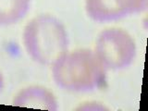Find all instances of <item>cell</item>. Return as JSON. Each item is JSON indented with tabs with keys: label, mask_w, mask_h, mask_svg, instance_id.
I'll return each mask as SVG.
<instances>
[{
	"label": "cell",
	"mask_w": 148,
	"mask_h": 111,
	"mask_svg": "<svg viewBox=\"0 0 148 111\" xmlns=\"http://www.w3.org/2000/svg\"><path fill=\"white\" fill-rule=\"evenodd\" d=\"M52 76L63 90L87 92L105 84L106 69L95 51L78 49L65 53L52 65Z\"/></svg>",
	"instance_id": "obj_1"
},
{
	"label": "cell",
	"mask_w": 148,
	"mask_h": 111,
	"mask_svg": "<svg viewBox=\"0 0 148 111\" xmlns=\"http://www.w3.org/2000/svg\"><path fill=\"white\" fill-rule=\"evenodd\" d=\"M23 45L32 60L52 65L68 52L69 37L63 23L49 14H41L27 23L22 34Z\"/></svg>",
	"instance_id": "obj_2"
},
{
	"label": "cell",
	"mask_w": 148,
	"mask_h": 111,
	"mask_svg": "<svg viewBox=\"0 0 148 111\" xmlns=\"http://www.w3.org/2000/svg\"><path fill=\"white\" fill-rule=\"evenodd\" d=\"M136 44L131 34L119 28L100 32L95 53L108 71H120L131 65L136 57Z\"/></svg>",
	"instance_id": "obj_3"
},
{
	"label": "cell",
	"mask_w": 148,
	"mask_h": 111,
	"mask_svg": "<svg viewBox=\"0 0 148 111\" xmlns=\"http://www.w3.org/2000/svg\"><path fill=\"white\" fill-rule=\"evenodd\" d=\"M148 0H85V10L94 21L104 23L121 20L146 10Z\"/></svg>",
	"instance_id": "obj_4"
},
{
	"label": "cell",
	"mask_w": 148,
	"mask_h": 111,
	"mask_svg": "<svg viewBox=\"0 0 148 111\" xmlns=\"http://www.w3.org/2000/svg\"><path fill=\"white\" fill-rule=\"evenodd\" d=\"M12 105L20 108L48 111H56L58 108V100L53 92L40 85H31L23 88L14 97Z\"/></svg>",
	"instance_id": "obj_5"
},
{
	"label": "cell",
	"mask_w": 148,
	"mask_h": 111,
	"mask_svg": "<svg viewBox=\"0 0 148 111\" xmlns=\"http://www.w3.org/2000/svg\"><path fill=\"white\" fill-rule=\"evenodd\" d=\"M31 0H0V25L8 26L18 22L30 8Z\"/></svg>",
	"instance_id": "obj_6"
},
{
	"label": "cell",
	"mask_w": 148,
	"mask_h": 111,
	"mask_svg": "<svg viewBox=\"0 0 148 111\" xmlns=\"http://www.w3.org/2000/svg\"><path fill=\"white\" fill-rule=\"evenodd\" d=\"M78 109H83V110H103V109H106V108L104 106H102L101 104H98V103H86L84 104L82 106H81L80 108Z\"/></svg>",
	"instance_id": "obj_7"
},
{
	"label": "cell",
	"mask_w": 148,
	"mask_h": 111,
	"mask_svg": "<svg viewBox=\"0 0 148 111\" xmlns=\"http://www.w3.org/2000/svg\"><path fill=\"white\" fill-rule=\"evenodd\" d=\"M4 88V77L2 75V73L0 72V92L3 90Z\"/></svg>",
	"instance_id": "obj_8"
}]
</instances>
